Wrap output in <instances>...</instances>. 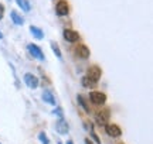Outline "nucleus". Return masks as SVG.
I'll list each match as a JSON object with an SVG mask.
<instances>
[{
	"label": "nucleus",
	"instance_id": "obj_1",
	"mask_svg": "<svg viewBox=\"0 0 153 144\" xmlns=\"http://www.w3.org/2000/svg\"><path fill=\"white\" fill-rule=\"evenodd\" d=\"M89 99L94 105L104 106L106 103V95L104 92H99V90H92V92H89Z\"/></svg>",
	"mask_w": 153,
	"mask_h": 144
},
{
	"label": "nucleus",
	"instance_id": "obj_2",
	"mask_svg": "<svg viewBox=\"0 0 153 144\" xmlns=\"http://www.w3.org/2000/svg\"><path fill=\"white\" fill-rule=\"evenodd\" d=\"M109 117H111V110L109 109H104V110L98 112L97 115H95V122L98 126H106L108 123H109Z\"/></svg>",
	"mask_w": 153,
	"mask_h": 144
},
{
	"label": "nucleus",
	"instance_id": "obj_3",
	"mask_svg": "<svg viewBox=\"0 0 153 144\" xmlns=\"http://www.w3.org/2000/svg\"><path fill=\"white\" fill-rule=\"evenodd\" d=\"M27 50H28V52H30V55L33 57V58H36V60H38V61H44V60H45V55H44L43 50H41L37 44H33V43L28 44Z\"/></svg>",
	"mask_w": 153,
	"mask_h": 144
},
{
	"label": "nucleus",
	"instance_id": "obj_4",
	"mask_svg": "<svg viewBox=\"0 0 153 144\" xmlns=\"http://www.w3.org/2000/svg\"><path fill=\"white\" fill-rule=\"evenodd\" d=\"M105 133L108 134L109 137H114V139H118L122 136V130L118 124H115V123H108L106 126H105Z\"/></svg>",
	"mask_w": 153,
	"mask_h": 144
},
{
	"label": "nucleus",
	"instance_id": "obj_5",
	"mask_svg": "<svg viewBox=\"0 0 153 144\" xmlns=\"http://www.w3.org/2000/svg\"><path fill=\"white\" fill-rule=\"evenodd\" d=\"M87 76L89 78L91 81H94V82L98 83V81L101 79V76H102V69H101L98 65H92V67L88 68Z\"/></svg>",
	"mask_w": 153,
	"mask_h": 144
},
{
	"label": "nucleus",
	"instance_id": "obj_6",
	"mask_svg": "<svg viewBox=\"0 0 153 144\" xmlns=\"http://www.w3.org/2000/svg\"><path fill=\"white\" fill-rule=\"evenodd\" d=\"M23 81H24V83H26V85H27L30 89L38 88V83H40L38 78L36 76V75H33L31 72H27V73H24V76H23Z\"/></svg>",
	"mask_w": 153,
	"mask_h": 144
},
{
	"label": "nucleus",
	"instance_id": "obj_7",
	"mask_svg": "<svg viewBox=\"0 0 153 144\" xmlns=\"http://www.w3.org/2000/svg\"><path fill=\"white\" fill-rule=\"evenodd\" d=\"M55 11H57V16H60V17L68 16V13H70L68 1H67V0H60V1L57 3V6H55Z\"/></svg>",
	"mask_w": 153,
	"mask_h": 144
},
{
	"label": "nucleus",
	"instance_id": "obj_8",
	"mask_svg": "<svg viewBox=\"0 0 153 144\" xmlns=\"http://www.w3.org/2000/svg\"><path fill=\"white\" fill-rule=\"evenodd\" d=\"M62 35H64L65 41H68V43H76V41L79 40V34H78V31H75V30H70V28L64 30V31H62Z\"/></svg>",
	"mask_w": 153,
	"mask_h": 144
},
{
	"label": "nucleus",
	"instance_id": "obj_9",
	"mask_svg": "<svg viewBox=\"0 0 153 144\" xmlns=\"http://www.w3.org/2000/svg\"><path fill=\"white\" fill-rule=\"evenodd\" d=\"M75 54L78 58H81V60H87V58H89V55H91V51H89V48H88L87 45H78L75 48Z\"/></svg>",
	"mask_w": 153,
	"mask_h": 144
},
{
	"label": "nucleus",
	"instance_id": "obj_10",
	"mask_svg": "<svg viewBox=\"0 0 153 144\" xmlns=\"http://www.w3.org/2000/svg\"><path fill=\"white\" fill-rule=\"evenodd\" d=\"M55 132L58 134H67L70 132V126H68V123L67 120L64 119H58V122L55 123Z\"/></svg>",
	"mask_w": 153,
	"mask_h": 144
},
{
	"label": "nucleus",
	"instance_id": "obj_11",
	"mask_svg": "<svg viewBox=\"0 0 153 144\" xmlns=\"http://www.w3.org/2000/svg\"><path fill=\"white\" fill-rule=\"evenodd\" d=\"M41 98H43L44 103H47V105H51V106H57V102H55L54 95L51 93L50 90H44L43 95H41Z\"/></svg>",
	"mask_w": 153,
	"mask_h": 144
},
{
	"label": "nucleus",
	"instance_id": "obj_12",
	"mask_svg": "<svg viewBox=\"0 0 153 144\" xmlns=\"http://www.w3.org/2000/svg\"><path fill=\"white\" fill-rule=\"evenodd\" d=\"M10 18H11V21L14 23L16 26H23V24H24V18H23V17L20 16L16 10L10 11Z\"/></svg>",
	"mask_w": 153,
	"mask_h": 144
},
{
	"label": "nucleus",
	"instance_id": "obj_13",
	"mask_svg": "<svg viewBox=\"0 0 153 144\" xmlns=\"http://www.w3.org/2000/svg\"><path fill=\"white\" fill-rule=\"evenodd\" d=\"M76 100H78L79 106L84 109V112H85V113H91V107H89V105H88L87 99L84 98V95H76Z\"/></svg>",
	"mask_w": 153,
	"mask_h": 144
},
{
	"label": "nucleus",
	"instance_id": "obj_14",
	"mask_svg": "<svg viewBox=\"0 0 153 144\" xmlns=\"http://www.w3.org/2000/svg\"><path fill=\"white\" fill-rule=\"evenodd\" d=\"M30 33L33 34V37L36 40H43L44 38V33L40 27H36V26H30Z\"/></svg>",
	"mask_w": 153,
	"mask_h": 144
},
{
	"label": "nucleus",
	"instance_id": "obj_15",
	"mask_svg": "<svg viewBox=\"0 0 153 144\" xmlns=\"http://www.w3.org/2000/svg\"><path fill=\"white\" fill-rule=\"evenodd\" d=\"M16 3H17V6H19L23 11H26V13H28V11L31 10V4H30L28 0H16Z\"/></svg>",
	"mask_w": 153,
	"mask_h": 144
},
{
	"label": "nucleus",
	"instance_id": "obj_16",
	"mask_svg": "<svg viewBox=\"0 0 153 144\" xmlns=\"http://www.w3.org/2000/svg\"><path fill=\"white\" fill-rule=\"evenodd\" d=\"M81 83H82V86L84 88H95L97 86V82H94V81H91L88 76H82V79H81Z\"/></svg>",
	"mask_w": 153,
	"mask_h": 144
},
{
	"label": "nucleus",
	"instance_id": "obj_17",
	"mask_svg": "<svg viewBox=\"0 0 153 144\" xmlns=\"http://www.w3.org/2000/svg\"><path fill=\"white\" fill-rule=\"evenodd\" d=\"M51 50H53V52L55 54V57L58 58V60H62V52H61L60 47H58V44L57 43H54V41H51Z\"/></svg>",
	"mask_w": 153,
	"mask_h": 144
},
{
	"label": "nucleus",
	"instance_id": "obj_18",
	"mask_svg": "<svg viewBox=\"0 0 153 144\" xmlns=\"http://www.w3.org/2000/svg\"><path fill=\"white\" fill-rule=\"evenodd\" d=\"M88 130H89V133H91V139H92L95 143H97V144H102V143H101V139L98 137V134L95 133V129H94V126L91 124V123H89V129H88Z\"/></svg>",
	"mask_w": 153,
	"mask_h": 144
},
{
	"label": "nucleus",
	"instance_id": "obj_19",
	"mask_svg": "<svg viewBox=\"0 0 153 144\" xmlns=\"http://www.w3.org/2000/svg\"><path fill=\"white\" fill-rule=\"evenodd\" d=\"M53 115H54V116H57L58 119H64V110H62V107H60V106H55V109L53 110Z\"/></svg>",
	"mask_w": 153,
	"mask_h": 144
},
{
	"label": "nucleus",
	"instance_id": "obj_20",
	"mask_svg": "<svg viewBox=\"0 0 153 144\" xmlns=\"http://www.w3.org/2000/svg\"><path fill=\"white\" fill-rule=\"evenodd\" d=\"M38 140L41 141V144H50L48 137H47V134L44 133V132H40V133H38Z\"/></svg>",
	"mask_w": 153,
	"mask_h": 144
},
{
	"label": "nucleus",
	"instance_id": "obj_21",
	"mask_svg": "<svg viewBox=\"0 0 153 144\" xmlns=\"http://www.w3.org/2000/svg\"><path fill=\"white\" fill-rule=\"evenodd\" d=\"M3 16H4V6L0 4V20L3 18Z\"/></svg>",
	"mask_w": 153,
	"mask_h": 144
},
{
	"label": "nucleus",
	"instance_id": "obj_22",
	"mask_svg": "<svg viewBox=\"0 0 153 144\" xmlns=\"http://www.w3.org/2000/svg\"><path fill=\"white\" fill-rule=\"evenodd\" d=\"M85 144H92V141H91L89 139H85Z\"/></svg>",
	"mask_w": 153,
	"mask_h": 144
},
{
	"label": "nucleus",
	"instance_id": "obj_23",
	"mask_svg": "<svg viewBox=\"0 0 153 144\" xmlns=\"http://www.w3.org/2000/svg\"><path fill=\"white\" fill-rule=\"evenodd\" d=\"M67 144H74V141H72V140H68V141H67Z\"/></svg>",
	"mask_w": 153,
	"mask_h": 144
},
{
	"label": "nucleus",
	"instance_id": "obj_24",
	"mask_svg": "<svg viewBox=\"0 0 153 144\" xmlns=\"http://www.w3.org/2000/svg\"><path fill=\"white\" fill-rule=\"evenodd\" d=\"M3 38V33H1V31H0V40Z\"/></svg>",
	"mask_w": 153,
	"mask_h": 144
},
{
	"label": "nucleus",
	"instance_id": "obj_25",
	"mask_svg": "<svg viewBox=\"0 0 153 144\" xmlns=\"http://www.w3.org/2000/svg\"><path fill=\"white\" fill-rule=\"evenodd\" d=\"M57 144H62V141H58V143H57Z\"/></svg>",
	"mask_w": 153,
	"mask_h": 144
}]
</instances>
